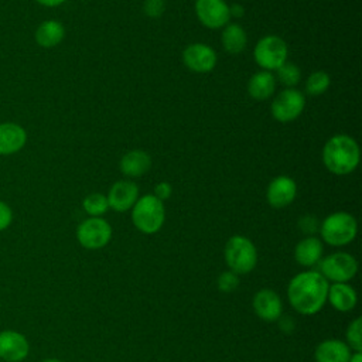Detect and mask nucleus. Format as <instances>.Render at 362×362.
<instances>
[{
    "instance_id": "obj_28",
    "label": "nucleus",
    "mask_w": 362,
    "mask_h": 362,
    "mask_svg": "<svg viewBox=\"0 0 362 362\" xmlns=\"http://www.w3.org/2000/svg\"><path fill=\"white\" fill-rule=\"evenodd\" d=\"M238 286H239V277L236 273L230 270L221 273V276L218 277V288L222 293H232Z\"/></svg>"
},
{
    "instance_id": "obj_20",
    "label": "nucleus",
    "mask_w": 362,
    "mask_h": 362,
    "mask_svg": "<svg viewBox=\"0 0 362 362\" xmlns=\"http://www.w3.org/2000/svg\"><path fill=\"white\" fill-rule=\"evenodd\" d=\"M327 300L338 311H349L356 305L358 297L354 287L346 283H334L328 287Z\"/></svg>"
},
{
    "instance_id": "obj_10",
    "label": "nucleus",
    "mask_w": 362,
    "mask_h": 362,
    "mask_svg": "<svg viewBox=\"0 0 362 362\" xmlns=\"http://www.w3.org/2000/svg\"><path fill=\"white\" fill-rule=\"evenodd\" d=\"M195 13L198 20L212 30L225 27L230 18L229 6L225 0H197Z\"/></svg>"
},
{
    "instance_id": "obj_35",
    "label": "nucleus",
    "mask_w": 362,
    "mask_h": 362,
    "mask_svg": "<svg viewBox=\"0 0 362 362\" xmlns=\"http://www.w3.org/2000/svg\"><path fill=\"white\" fill-rule=\"evenodd\" d=\"M348 362H362V354H361V352H355V354H352Z\"/></svg>"
},
{
    "instance_id": "obj_16",
    "label": "nucleus",
    "mask_w": 362,
    "mask_h": 362,
    "mask_svg": "<svg viewBox=\"0 0 362 362\" xmlns=\"http://www.w3.org/2000/svg\"><path fill=\"white\" fill-rule=\"evenodd\" d=\"M27 141V132L14 122L0 123V156L18 153Z\"/></svg>"
},
{
    "instance_id": "obj_17",
    "label": "nucleus",
    "mask_w": 362,
    "mask_h": 362,
    "mask_svg": "<svg viewBox=\"0 0 362 362\" xmlns=\"http://www.w3.org/2000/svg\"><path fill=\"white\" fill-rule=\"evenodd\" d=\"M351 348L339 339H325L315 348V362H348L351 358Z\"/></svg>"
},
{
    "instance_id": "obj_9",
    "label": "nucleus",
    "mask_w": 362,
    "mask_h": 362,
    "mask_svg": "<svg viewBox=\"0 0 362 362\" xmlns=\"http://www.w3.org/2000/svg\"><path fill=\"white\" fill-rule=\"evenodd\" d=\"M305 105L303 93L294 88H286L272 102V115L277 122L288 123L297 119Z\"/></svg>"
},
{
    "instance_id": "obj_4",
    "label": "nucleus",
    "mask_w": 362,
    "mask_h": 362,
    "mask_svg": "<svg viewBox=\"0 0 362 362\" xmlns=\"http://www.w3.org/2000/svg\"><path fill=\"white\" fill-rule=\"evenodd\" d=\"M225 262L230 272L246 274L252 272L257 263V250L250 239L235 235L229 238L225 245Z\"/></svg>"
},
{
    "instance_id": "obj_23",
    "label": "nucleus",
    "mask_w": 362,
    "mask_h": 362,
    "mask_svg": "<svg viewBox=\"0 0 362 362\" xmlns=\"http://www.w3.org/2000/svg\"><path fill=\"white\" fill-rule=\"evenodd\" d=\"M247 44V37L242 25L229 24L222 31V47L229 54H240Z\"/></svg>"
},
{
    "instance_id": "obj_14",
    "label": "nucleus",
    "mask_w": 362,
    "mask_h": 362,
    "mask_svg": "<svg viewBox=\"0 0 362 362\" xmlns=\"http://www.w3.org/2000/svg\"><path fill=\"white\" fill-rule=\"evenodd\" d=\"M297 195V185L293 178L287 175H279L267 187L266 198L273 208H284L290 205Z\"/></svg>"
},
{
    "instance_id": "obj_25",
    "label": "nucleus",
    "mask_w": 362,
    "mask_h": 362,
    "mask_svg": "<svg viewBox=\"0 0 362 362\" xmlns=\"http://www.w3.org/2000/svg\"><path fill=\"white\" fill-rule=\"evenodd\" d=\"M329 86V76L324 71H315L313 72L305 83L307 93L311 96H320L322 95Z\"/></svg>"
},
{
    "instance_id": "obj_24",
    "label": "nucleus",
    "mask_w": 362,
    "mask_h": 362,
    "mask_svg": "<svg viewBox=\"0 0 362 362\" xmlns=\"http://www.w3.org/2000/svg\"><path fill=\"white\" fill-rule=\"evenodd\" d=\"M82 205H83L85 212L89 214L90 216H100L109 208L107 198L103 194H99V192H93V194L86 195Z\"/></svg>"
},
{
    "instance_id": "obj_27",
    "label": "nucleus",
    "mask_w": 362,
    "mask_h": 362,
    "mask_svg": "<svg viewBox=\"0 0 362 362\" xmlns=\"http://www.w3.org/2000/svg\"><path fill=\"white\" fill-rule=\"evenodd\" d=\"M346 345L355 352L362 351V320L355 318L346 329Z\"/></svg>"
},
{
    "instance_id": "obj_19",
    "label": "nucleus",
    "mask_w": 362,
    "mask_h": 362,
    "mask_svg": "<svg viewBox=\"0 0 362 362\" xmlns=\"http://www.w3.org/2000/svg\"><path fill=\"white\" fill-rule=\"evenodd\" d=\"M322 256V243L315 236H307L301 239L294 249V257L298 264L311 267L320 263Z\"/></svg>"
},
{
    "instance_id": "obj_34",
    "label": "nucleus",
    "mask_w": 362,
    "mask_h": 362,
    "mask_svg": "<svg viewBox=\"0 0 362 362\" xmlns=\"http://www.w3.org/2000/svg\"><path fill=\"white\" fill-rule=\"evenodd\" d=\"M37 3H40L41 6H45V7H57L59 4H62L65 0H35Z\"/></svg>"
},
{
    "instance_id": "obj_11",
    "label": "nucleus",
    "mask_w": 362,
    "mask_h": 362,
    "mask_svg": "<svg viewBox=\"0 0 362 362\" xmlns=\"http://www.w3.org/2000/svg\"><path fill=\"white\" fill-rule=\"evenodd\" d=\"M30 344L25 335L13 329L0 332V358L6 362H21L28 356Z\"/></svg>"
},
{
    "instance_id": "obj_3",
    "label": "nucleus",
    "mask_w": 362,
    "mask_h": 362,
    "mask_svg": "<svg viewBox=\"0 0 362 362\" xmlns=\"http://www.w3.org/2000/svg\"><path fill=\"white\" fill-rule=\"evenodd\" d=\"M164 204L153 194L143 195L132 208L133 225L143 233L151 235L160 230L164 223Z\"/></svg>"
},
{
    "instance_id": "obj_32",
    "label": "nucleus",
    "mask_w": 362,
    "mask_h": 362,
    "mask_svg": "<svg viewBox=\"0 0 362 362\" xmlns=\"http://www.w3.org/2000/svg\"><path fill=\"white\" fill-rule=\"evenodd\" d=\"M154 197H157L160 201H164L167 198H170L171 195V185L165 181L163 182H158L156 187H154Z\"/></svg>"
},
{
    "instance_id": "obj_18",
    "label": "nucleus",
    "mask_w": 362,
    "mask_h": 362,
    "mask_svg": "<svg viewBox=\"0 0 362 362\" xmlns=\"http://www.w3.org/2000/svg\"><path fill=\"white\" fill-rule=\"evenodd\" d=\"M150 167H151V158L143 150L127 151L120 158V163H119L120 171L130 178L141 177L144 173H147L150 170Z\"/></svg>"
},
{
    "instance_id": "obj_29",
    "label": "nucleus",
    "mask_w": 362,
    "mask_h": 362,
    "mask_svg": "<svg viewBox=\"0 0 362 362\" xmlns=\"http://www.w3.org/2000/svg\"><path fill=\"white\" fill-rule=\"evenodd\" d=\"M165 10L164 0H144L143 11L150 18H158Z\"/></svg>"
},
{
    "instance_id": "obj_21",
    "label": "nucleus",
    "mask_w": 362,
    "mask_h": 362,
    "mask_svg": "<svg viewBox=\"0 0 362 362\" xmlns=\"http://www.w3.org/2000/svg\"><path fill=\"white\" fill-rule=\"evenodd\" d=\"M276 89V78L269 71H259L252 75L247 83L249 95L256 100L269 99Z\"/></svg>"
},
{
    "instance_id": "obj_2",
    "label": "nucleus",
    "mask_w": 362,
    "mask_h": 362,
    "mask_svg": "<svg viewBox=\"0 0 362 362\" xmlns=\"http://www.w3.org/2000/svg\"><path fill=\"white\" fill-rule=\"evenodd\" d=\"M361 153L358 143L346 134H337L331 137L322 148V163L337 175L352 173L359 164Z\"/></svg>"
},
{
    "instance_id": "obj_1",
    "label": "nucleus",
    "mask_w": 362,
    "mask_h": 362,
    "mask_svg": "<svg viewBox=\"0 0 362 362\" xmlns=\"http://www.w3.org/2000/svg\"><path fill=\"white\" fill-rule=\"evenodd\" d=\"M328 287V280L320 272H303L290 280L287 297L297 313L313 315L325 305Z\"/></svg>"
},
{
    "instance_id": "obj_12",
    "label": "nucleus",
    "mask_w": 362,
    "mask_h": 362,
    "mask_svg": "<svg viewBox=\"0 0 362 362\" xmlns=\"http://www.w3.org/2000/svg\"><path fill=\"white\" fill-rule=\"evenodd\" d=\"M182 59L187 68L194 72H209L216 65V54L215 51L202 42H195L188 45L182 52Z\"/></svg>"
},
{
    "instance_id": "obj_36",
    "label": "nucleus",
    "mask_w": 362,
    "mask_h": 362,
    "mask_svg": "<svg viewBox=\"0 0 362 362\" xmlns=\"http://www.w3.org/2000/svg\"><path fill=\"white\" fill-rule=\"evenodd\" d=\"M42 362H62V361L57 359V358H48V359H44Z\"/></svg>"
},
{
    "instance_id": "obj_26",
    "label": "nucleus",
    "mask_w": 362,
    "mask_h": 362,
    "mask_svg": "<svg viewBox=\"0 0 362 362\" xmlns=\"http://www.w3.org/2000/svg\"><path fill=\"white\" fill-rule=\"evenodd\" d=\"M277 79L287 88H294L301 79V71L297 65L284 62L279 69H277Z\"/></svg>"
},
{
    "instance_id": "obj_8",
    "label": "nucleus",
    "mask_w": 362,
    "mask_h": 362,
    "mask_svg": "<svg viewBox=\"0 0 362 362\" xmlns=\"http://www.w3.org/2000/svg\"><path fill=\"white\" fill-rule=\"evenodd\" d=\"M358 272L355 257L345 252L332 253L320 260V273L334 283H346Z\"/></svg>"
},
{
    "instance_id": "obj_13",
    "label": "nucleus",
    "mask_w": 362,
    "mask_h": 362,
    "mask_svg": "<svg viewBox=\"0 0 362 362\" xmlns=\"http://www.w3.org/2000/svg\"><path fill=\"white\" fill-rule=\"evenodd\" d=\"M106 198L109 208L115 209L116 212H124L132 209L139 199V188L133 181L122 180L110 187Z\"/></svg>"
},
{
    "instance_id": "obj_7",
    "label": "nucleus",
    "mask_w": 362,
    "mask_h": 362,
    "mask_svg": "<svg viewBox=\"0 0 362 362\" xmlns=\"http://www.w3.org/2000/svg\"><path fill=\"white\" fill-rule=\"evenodd\" d=\"M76 238L85 249L96 250L109 243L112 238V226L100 216H90L79 223Z\"/></svg>"
},
{
    "instance_id": "obj_6",
    "label": "nucleus",
    "mask_w": 362,
    "mask_h": 362,
    "mask_svg": "<svg viewBox=\"0 0 362 362\" xmlns=\"http://www.w3.org/2000/svg\"><path fill=\"white\" fill-rule=\"evenodd\" d=\"M287 44L277 35H266L260 38L253 49L255 61L264 71H277L287 59Z\"/></svg>"
},
{
    "instance_id": "obj_15",
    "label": "nucleus",
    "mask_w": 362,
    "mask_h": 362,
    "mask_svg": "<svg viewBox=\"0 0 362 362\" xmlns=\"http://www.w3.org/2000/svg\"><path fill=\"white\" fill-rule=\"evenodd\" d=\"M253 310L264 321H276L281 317L283 304L279 294L273 290H259L253 297Z\"/></svg>"
},
{
    "instance_id": "obj_22",
    "label": "nucleus",
    "mask_w": 362,
    "mask_h": 362,
    "mask_svg": "<svg viewBox=\"0 0 362 362\" xmlns=\"http://www.w3.org/2000/svg\"><path fill=\"white\" fill-rule=\"evenodd\" d=\"M65 37L64 25L57 20H45L35 30V41L40 47L52 48Z\"/></svg>"
},
{
    "instance_id": "obj_33",
    "label": "nucleus",
    "mask_w": 362,
    "mask_h": 362,
    "mask_svg": "<svg viewBox=\"0 0 362 362\" xmlns=\"http://www.w3.org/2000/svg\"><path fill=\"white\" fill-rule=\"evenodd\" d=\"M229 14L230 17H242L243 16V7L240 4H232L229 6Z\"/></svg>"
},
{
    "instance_id": "obj_5",
    "label": "nucleus",
    "mask_w": 362,
    "mask_h": 362,
    "mask_svg": "<svg viewBox=\"0 0 362 362\" xmlns=\"http://www.w3.org/2000/svg\"><path fill=\"white\" fill-rule=\"evenodd\" d=\"M356 230V221L348 212H334L328 215L320 226L322 239L331 246L348 245L355 239Z\"/></svg>"
},
{
    "instance_id": "obj_30",
    "label": "nucleus",
    "mask_w": 362,
    "mask_h": 362,
    "mask_svg": "<svg viewBox=\"0 0 362 362\" xmlns=\"http://www.w3.org/2000/svg\"><path fill=\"white\" fill-rule=\"evenodd\" d=\"M298 228H300V230L303 233L313 235L318 229V219L315 216H313V215L301 216L300 221H298Z\"/></svg>"
},
{
    "instance_id": "obj_31",
    "label": "nucleus",
    "mask_w": 362,
    "mask_h": 362,
    "mask_svg": "<svg viewBox=\"0 0 362 362\" xmlns=\"http://www.w3.org/2000/svg\"><path fill=\"white\" fill-rule=\"evenodd\" d=\"M13 221V211L11 208L0 199V232L7 229Z\"/></svg>"
}]
</instances>
